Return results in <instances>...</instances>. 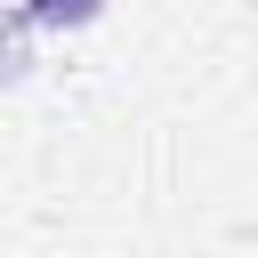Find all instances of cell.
<instances>
[{"instance_id": "obj_1", "label": "cell", "mask_w": 258, "mask_h": 258, "mask_svg": "<svg viewBox=\"0 0 258 258\" xmlns=\"http://www.w3.org/2000/svg\"><path fill=\"white\" fill-rule=\"evenodd\" d=\"M97 8H105V0H24V16H32V24H56V32H64V24H89Z\"/></svg>"}]
</instances>
